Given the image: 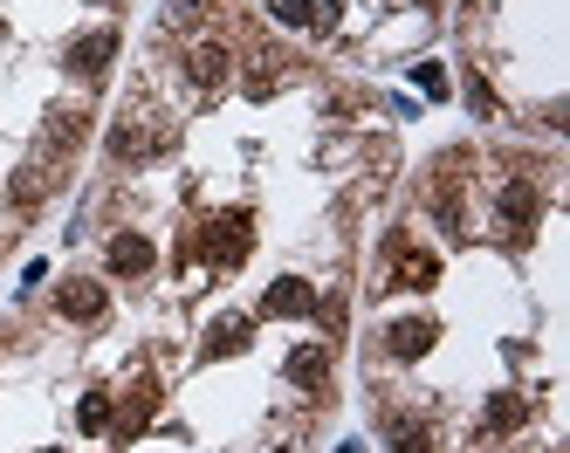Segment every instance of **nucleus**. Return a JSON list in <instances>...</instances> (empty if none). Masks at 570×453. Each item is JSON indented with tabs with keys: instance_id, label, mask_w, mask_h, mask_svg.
Returning a JSON list of instances; mask_svg holds the SVG:
<instances>
[{
	"instance_id": "obj_1",
	"label": "nucleus",
	"mask_w": 570,
	"mask_h": 453,
	"mask_svg": "<svg viewBox=\"0 0 570 453\" xmlns=\"http://www.w3.org/2000/svg\"><path fill=\"white\" fill-rule=\"evenodd\" d=\"M536 213H543V193H536V179H523V172H515V179L502 186V199H495V220L509 226V234H529Z\"/></svg>"
},
{
	"instance_id": "obj_2",
	"label": "nucleus",
	"mask_w": 570,
	"mask_h": 453,
	"mask_svg": "<svg viewBox=\"0 0 570 453\" xmlns=\"http://www.w3.org/2000/svg\"><path fill=\"white\" fill-rule=\"evenodd\" d=\"M200 247H206V262H214V268H241L248 262V220H214L200 234Z\"/></svg>"
},
{
	"instance_id": "obj_3",
	"label": "nucleus",
	"mask_w": 570,
	"mask_h": 453,
	"mask_svg": "<svg viewBox=\"0 0 570 453\" xmlns=\"http://www.w3.org/2000/svg\"><path fill=\"white\" fill-rule=\"evenodd\" d=\"M159 144H166V131H151L145 117H124L117 131H111V159H117V165H138V159H151Z\"/></svg>"
},
{
	"instance_id": "obj_4",
	"label": "nucleus",
	"mask_w": 570,
	"mask_h": 453,
	"mask_svg": "<svg viewBox=\"0 0 570 453\" xmlns=\"http://www.w3.org/2000/svg\"><path fill=\"white\" fill-rule=\"evenodd\" d=\"M111 56H117V28H90L83 42H76V48H69V69H76V76H83V83H96V76H103V69H111Z\"/></svg>"
},
{
	"instance_id": "obj_5",
	"label": "nucleus",
	"mask_w": 570,
	"mask_h": 453,
	"mask_svg": "<svg viewBox=\"0 0 570 453\" xmlns=\"http://www.w3.org/2000/svg\"><path fill=\"white\" fill-rule=\"evenodd\" d=\"M186 76H193L200 90H220L227 76H235V56H227L220 42H193V48H186Z\"/></svg>"
},
{
	"instance_id": "obj_6",
	"label": "nucleus",
	"mask_w": 570,
	"mask_h": 453,
	"mask_svg": "<svg viewBox=\"0 0 570 453\" xmlns=\"http://www.w3.org/2000/svg\"><path fill=\"white\" fill-rule=\"evenodd\" d=\"M151 406H159V385L151 378H138L132 392H124V413H117V440H132V433H145V419H151Z\"/></svg>"
},
{
	"instance_id": "obj_7",
	"label": "nucleus",
	"mask_w": 570,
	"mask_h": 453,
	"mask_svg": "<svg viewBox=\"0 0 570 453\" xmlns=\"http://www.w3.org/2000/svg\"><path fill=\"white\" fill-rule=\"evenodd\" d=\"M151 262H159V255H151L145 234H117V241H111V268H117V275H151Z\"/></svg>"
},
{
	"instance_id": "obj_8",
	"label": "nucleus",
	"mask_w": 570,
	"mask_h": 453,
	"mask_svg": "<svg viewBox=\"0 0 570 453\" xmlns=\"http://www.w3.org/2000/svg\"><path fill=\"white\" fill-rule=\"evenodd\" d=\"M262 310L269 316H309V310H317V289H309V282H275Z\"/></svg>"
},
{
	"instance_id": "obj_9",
	"label": "nucleus",
	"mask_w": 570,
	"mask_h": 453,
	"mask_svg": "<svg viewBox=\"0 0 570 453\" xmlns=\"http://www.w3.org/2000/svg\"><path fill=\"white\" fill-rule=\"evenodd\" d=\"M289 378H296V385H323V378H330V344L289 350Z\"/></svg>"
},
{
	"instance_id": "obj_10",
	"label": "nucleus",
	"mask_w": 570,
	"mask_h": 453,
	"mask_svg": "<svg viewBox=\"0 0 570 453\" xmlns=\"http://www.w3.org/2000/svg\"><path fill=\"white\" fill-rule=\"evenodd\" d=\"M385 433H392V446H399V453H433V433H426V419L385 413Z\"/></svg>"
},
{
	"instance_id": "obj_11",
	"label": "nucleus",
	"mask_w": 570,
	"mask_h": 453,
	"mask_svg": "<svg viewBox=\"0 0 570 453\" xmlns=\"http://www.w3.org/2000/svg\"><path fill=\"white\" fill-rule=\"evenodd\" d=\"M62 316L96 323V316H103V289H96V282H62Z\"/></svg>"
},
{
	"instance_id": "obj_12",
	"label": "nucleus",
	"mask_w": 570,
	"mask_h": 453,
	"mask_svg": "<svg viewBox=\"0 0 570 453\" xmlns=\"http://www.w3.org/2000/svg\"><path fill=\"white\" fill-rule=\"evenodd\" d=\"M433 275H440V262L426 255V247H399V282L406 289H433Z\"/></svg>"
},
{
	"instance_id": "obj_13",
	"label": "nucleus",
	"mask_w": 570,
	"mask_h": 453,
	"mask_svg": "<svg viewBox=\"0 0 570 453\" xmlns=\"http://www.w3.org/2000/svg\"><path fill=\"white\" fill-rule=\"evenodd\" d=\"M241 344H248V316H220L214 337H206V358H227V350H241Z\"/></svg>"
},
{
	"instance_id": "obj_14",
	"label": "nucleus",
	"mask_w": 570,
	"mask_h": 453,
	"mask_svg": "<svg viewBox=\"0 0 570 453\" xmlns=\"http://www.w3.org/2000/svg\"><path fill=\"white\" fill-rule=\"evenodd\" d=\"M76 426H83V433H111V398L90 392L83 406H76Z\"/></svg>"
},
{
	"instance_id": "obj_15",
	"label": "nucleus",
	"mask_w": 570,
	"mask_h": 453,
	"mask_svg": "<svg viewBox=\"0 0 570 453\" xmlns=\"http://www.w3.org/2000/svg\"><path fill=\"white\" fill-rule=\"evenodd\" d=\"M426 344H433V330H426V323H399V330H392V350H399V358H420Z\"/></svg>"
},
{
	"instance_id": "obj_16",
	"label": "nucleus",
	"mask_w": 570,
	"mask_h": 453,
	"mask_svg": "<svg viewBox=\"0 0 570 453\" xmlns=\"http://www.w3.org/2000/svg\"><path fill=\"white\" fill-rule=\"evenodd\" d=\"M412 76H420V90H426V96H447V76H440L433 62H420V69H412Z\"/></svg>"
}]
</instances>
